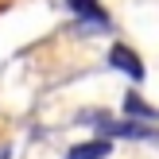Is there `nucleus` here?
<instances>
[{"label": "nucleus", "mask_w": 159, "mask_h": 159, "mask_svg": "<svg viewBox=\"0 0 159 159\" xmlns=\"http://www.w3.org/2000/svg\"><path fill=\"white\" fill-rule=\"evenodd\" d=\"M109 62H113L116 70H124L132 82H140V78H144V62H140V58H136V54H132L124 43H116L113 51H109Z\"/></svg>", "instance_id": "obj_1"}, {"label": "nucleus", "mask_w": 159, "mask_h": 159, "mask_svg": "<svg viewBox=\"0 0 159 159\" xmlns=\"http://www.w3.org/2000/svg\"><path fill=\"white\" fill-rule=\"evenodd\" d=\"M70 8H74L89 27H109V16L97 8V0H70Z\"/></svg>", "instance_id": "obj_2"}, {"label": "nucleus", "mask_w": 159, "mask_h": 159, "mask_svg": "<svg viewBox=\"0 0 159 159\" xmlns=\"http://www.w3.org/2000/svg\"><path fill=\"white\" fill-rule=\"evenodd\" d=\"M109 152H113V144H109V140H89V144L70 148V155H66V159H105Z\"/></svg>", "instance_id": "obj_3"}, {"label": "nucleus", "mask_w": 159, "mask_h": 159, "mask_svg": "<svg viewBox=\"0 0 159 159\" xmlns=\"http://www.w3.org/2000/svg\"><path fill=\"white\" fill-rule=\"evenodd\" d=\"M124 113H128V116H144V120H159V109L144 105L140 93H128V97H124Z\"/></svg>", "instance_id": "obj_4"}]
</instances>
